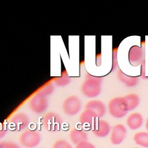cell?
Returning a JSON list of instances; mask_svg holds the SVG:
<instances>
[{
  "mask_svg": "<svg viewBox=\"0 0 148 148\" xmlns=\"http://www.w3.org/2000/svg\"><path fill=\"white\" fill-rule=\"evenodd\" d=\"M108 111L115 118L120 119L125 116L129 110L124 97H117L111 99L108 103Z\"/></svg>",
  "mask_w": 148,
  "mask_h": 148,
  "instance_id": "6da1fadb",
  "label": "cell"
},
{
  "mask_svg": "<svg viewBox=\"0 0 148 148\" xmlns=\"http://www.w3.org/2000/svg\"><path fill=\"white\" fill-rule=\"evenodd\" d=\"M102 79L99 77H91L84 83L82 87L83 93L88 97H95L101 92Z\"/></svg>",
  "mask_w": 148,
  "mask_h": 148,
  "instance_id": "7a4b0ae2",
  "label": "cell"
},
{
  "mask_svg": "<svg viewBox=\"0 0 148 148\" xmlns=\"http://www.w3.org/2000/svg\"><path fill=\"white\" fill-rule=\"evenodd\" d=\"M40 134L34 131L27 130L20 136L19 141L22 146L26 148H33L39 145L40 142Z\"/></svg>",
  "mask_w": 148,
  "mask_h": 148,
  "instance_id": "3957f363",
  "label": "cell"
},
{
  "mask_svg": "<svg viewBox=\"0 0 148 148\" xmlns=\"http://www.w3.org/2000/svg\"><path fill=\"white\" fill-rule=\"evenodd\" d=\"M127 134L126 128L122 124H117L112 128L110 142L113 145L120 144L125 138Z\"/></svg>",
  "mask_w": 148,
  "mask_h": 148,
  "instance_id": "277c9868",
  "label": "cell"
},
{
  "mask_svg": "<svg viewBox=\"0 0 148 148\" xmlns=\"http://www.w3.org/2000/svg\"><path fill=\"white\" fill-rule=\"evenodd\" d=\"M62 121L60 116L54 113H49L44 118L46 128L50 131H56L60 129Z\"/></svg>",
  "mask_w": 148,
  "mask_h": 148,
  "instance_id": "5b68a950",
  "label": "cell"
},
{
  "mask_svg": "<svg viewBox=\"0 0 148 148\" xmlns=\"http://www.w3.org/2000/svg\"><path fill=\"white\" fill-rule=\"evenodd\" d=\"M144 59V54L142 49L134 45L131 47L128 51V61L132 66H138L141 64Z\"/></svg>",
  "mask_w": 148,
  "mask_h": 148,
  "instance_id": "8992f818",
  "label": "cell"
},
{
  "mask_svg": "<svg viewBox=\"0 0 148 148\" xmlns=\"http://www.w3.org/2000/svg\"><path fill=\"white\" fill-rule=\"evenodd\" d=\"M110 127L109 124L104 120L98 119L92 128L94 134L100 138L105 137L110 132Z\"/></svg>",
  "mask_w": 148,
  "mask_h": 148,
  "instance_id": "52a82bcc",
  "label": "cell"
},
{
  "mask_svg": "<svg viewBox=\"0 0 148 148\" xmlns=\"http://www.w3.org/2000/svg\"><path fill=\"white\" fill-rule=\"evenodd\" d=\"M80 102L77 98L66 99L63 105L64 112L68 115H74L76 114L80 110Z\"/></svg>",
  "mask_w": 148,
  "mask_h": 148,
  "instance_id": "ba28073f",
  "label": "cell"
},
{
  "mask_svg": "<svg viewBox=\"0 0 148 148\" xmlns=\"http://www.w3.org/2000/svg\"><path fill=\"white\" fill-rule=\"evenodd\" d=\"M98 119L99 117L96 113L90 110L86 109L81 114L79 120L82 124L88 126L92 129Z\"/></svg>",
  "mask_w": 148,
  "mask_h": 148,
  "instance_id": "9c48e42d",
  "label": "cell"
},
{
  "mask_svg": "<svg viewBox=\"0 0 148 148\" xmlns=\"http://www.w3.org/2000/svg\"><path fill=\"white\" fill-rule=\"evenodd\" d=\"M143 119L142 114L138 112L130 114L126 120V123L130 129L132 130H137L143 124Z\"/></svg>",
  "mask_w": 148,
  "mask_h": 148,
  "instance_id": "30bf717a",
  "label": "cell"
},
{
  "mask_svg": "<svg viewBox=\"0 0 148 148\" xmlns=\"http://www.w3.org/2000/svg\"><path fill=\"white\" fill-rule=\"evenodd\" d=\"M86 109L90 110L97 114L98 117H102L106 112L105 104L99 100H92L87 103Z\"/></svg>",
  "mask_w": 148,
  "mask_h": 148,
  "instance_id": "8fae6325",
  "label": "cell"
},
{
  "mask_svg": "<svg viewBox=\"0 0 148 148\" xmlns=\"http://www.w3.org/2000/svg\"><path fill=\"white\" fill-rule=\"evenodd\" d=\"M28 123V119L27 116L23 113H19L15 115L10 121L11 127L14 130L20 131L25 128Z\"/></svg>",
  "mask_w": 148,
  "mask_h": 148,
  "instance_id": "7c38bea8",
  "label": "cell"
},
{
  "mask_svg": "<svg viewBox=\"0 0 148 148\" xmlns=\"http://www.w3.org/2000/svg\"><path fill=\"white\" fill-rule=\"evenodd\" d=\"M117 76L118 79L128 87L135 86L138 83V77L129 76L124 73L121 69L118 71Z\"/></svg>",
  "mask_w": 148,
  "mask_h": 148,
  "instance_id": "4fadbf2b",
  "label": "cell"
},
{
  "mask_svg": "<svg viewBox=\"0 0 148 148\" xmlns=\"http://www.w3.org/2000/svg\"><path fill=\"white\" fill-rule=\"evenodd\" d=\"M71 140L75 145L84 141H87L88 136L86 132L82 130L73 129L69 133Z\"/></svg>",
  "mask_w": 148,
  "mask_h": 148,
  "instance_id": "5bb4252c",
  "label": "cell"
},
{
  "mask_svg": "<svg viewBox=\"0 0 148 148\" xmlns=\"http://www.w3.org/2000/svg\"><path fill=\"white\" fill-rule=\"evenodd\" d=\"M125 98L128 105V110H132L138 106L140 103V98L138 95L135 93H130L125 95Z\"/></svg>",
  "mask_w": 148,
  "mask_h": 148,
  "instance_id": "9a60e30c",
  "label": "cell"
},
{
  "mask_svg": "<svg viewBox=\"0 0 148 148\" xmlns=\"http://www.w3.org/2000/svg\"><path fill=\"white\" fill-rule=\"evenodd\" d=\"M134 140L136 144L142 147L148 148V132H136L134 136Z\"/></svg>",
  "mask_w": 148,
  "mask_h": 148,
  "instance_id": "2e32d148",
  "label": "cell"
},
{
  "mask_svg": "<svg viewBox=\"0 0 148 148\" xmlns=\"http://www.w3.org/2000/svg\"><path fill=\"white\" fill-rule=\"evenodd\" d=\"M52 148H72L71 145L66 140L60 139L54 142Z\"/></svg>",
  "mask_w": 148,
  "mask_h": 148,
  "instance_id": "e0dca14e",
  "label": "cell"
},
{
  "mask_svg": "<svg viewBox=\"0 0 148 148\" xmlns=\"http://www.w3.org/2000/svg\"><path fill=\"white\" fill-rule=\"evenodd\" d=\"M0 148H20L15 143L12 142H0Z\"/></svg>",
  "mask_w": 148,
  "mask_h": 148,
  "instance_id": "ac0fdd59",
  "label": "cell"
},
{
  "mask_svg": "<svg viewBox=\"0 0 148 148\" xmlns=\"http://www.w3.org/2000/svg\"><path fill=\"white\" fill-rule=\"evenodd\" d=\"M75 148H95V147L92 143L87 141H84L76 145Z\"/></svg>",
  "mask_w": 148,
  "mask_h": 148,
  "instance_id": "d6986e66",
  "label": "cell"
},
{
  "mask_svg": "<svg viewBox=\"0 0 148 148\" xmlns=\"http://www.w3.org/2000/svg\"><path fill=\"white\" fill-rule=\"evenodd\" d=\"M146 130H147V131H148V118L147 119L146 122Z\"/></svg>",
  "mask_w": 148,
  "mask_h": 148,
  "instance_id": "ffe728a7",
  "label": "cell"
},
{
  "mask_svg": "<svg viewBox=\"0 0 148 148\" xmlns=\"http://www.w3.org/2000/svg\"><path fill=\"white\" fill-rule=\"evenodd\" d=\"M134 148H139V147H134Z\"/></svg>",
  "mask_w": 148,
  "mask_h": 148,
  "instance_id": "44dd1931",
  "label": "cell"
}]
</instances>
